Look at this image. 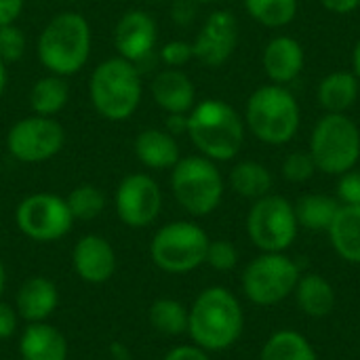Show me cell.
I'll return each mask as SVG.
<instances>
[{
    "mask_svg": "<svg viewBox=\"0 0 360 360\" xmlns=\"http://www.w3.org/2000/svg\"><path fill=\"white\" fill-rule=\"evenodd\" d=\"M205 264L217 272H230L238 266V249L234 247L232 240H226V238L211 240Z\"/></svg>",
    "mask_w": 360,
    "mask_h": 360,
    "instance_id": "34",
    "label": "cell"
},
{
    "mask_svg": "<svg viewBox=\"0 0 360 360\" xmlns=\"http://www.w3.org/2000/svg\"><path fill=\"white\" fill-rule=\"evenodd\" d=\"M238 44V21L230 11H213L196 40L192 42L194 59L207 68H221L236 51Z\"/></svg>",
    "mask_w": 360,
    "mask_h": 360,
    "instance_id": "15",
    "label": "cell"
},
{
    "mask_svg": "<svg viewBox=\"0 0 360 360\" xmlns=\"http://www.w3.org/2000/svg\"><path fill=\"white\" fill-rule=\"evenodd\" d=\"M165 129L175 137L181 133H188V114H167Z\"/></svg>",
    "mask_w": 360,
    "mask_h": 360,
    "instance_id": "42",
    "label": "cell"
},
{
    "mask_svg": "<svg viewBox=\"0 0 360 360\" xmlns=\"http://www.w3.org/2000/svg\"><path fill=\"white\" fill-rule=\"evenodd\" d=\"M302 272L285 253H262L243 272V293L255 306H276L289 300Z\"/></svg>",
    "mask_w": 360,
    "mask_h": 360,
    "instance_id": "9",
    "label": "cell"
},
{
    "mask_svg": "<svg viewBox=\"0 0 360 360\" xmlns=\"http://www.w3.org/2000/svg\"><path fill=\"white\" fill-rule=\"evenodd\" d=\"M200 156L226 162L238 156L245 143V118L221 99H202L188 112V133Z\"/></svg>",
    "mask_w": 360,
    "mask_h": 360,
    "instance_id": "3",
    "label": "cell"
},
{
    "mask_svg": "<svg viewBox=\"0 0 360 360\" xmlns=\"http://www.w3.org/2000/svg\"><path fill=\"white\" fill-rule=\"evenodd\" d=\"M316 173V165L310 156V152H291L287 154V158L283 160V177L289 184H306L312 179V175Z\"/></svg>",
    "mask_w": 360,
    "mask_h": 360,
    "instance_id": "33",
    "label": "cell"
},
{
    "mask_svg": "<svg viewBox=\"0 0 360 360\" xmlns=\"http://www.w3.org/2000/svg\"><path fill=\"white\" fill-rule=\"evenodd\" d=\"M321 4L335 15H348L359 8L360 0H321Z\"/></svg>",
    "mask_w": 360,
    "mask_h": 360,
    "instance_id": "41",
    "label": "cell"
},
{
    "mask_svg": "<svg viewBox=\"0 0 360 360\" xmlns=\"http://www.w3.org/2000/svg\"><path fill=\"white\" fill-rule=\"evenodd\" d=\"M15 224L23 236L36 243L61 240L72 232L74 217L68 202L59 194L36 192L25 198L15 209Z\"/></svg>",
    "mask_w": 360,
    "mask_h": 360,
    "instance_id": "11",
    "label": "cell"
},
{
    "mask_svg": "<svg viewBox=\"0 0 360 360\" xmlns=\"http://www.w3.org/2000/svg\"><path fill=\"white\" fill-rule=\"evenodd\" d=\"M4 287H6V268H4V262H2V257H0V300H2Z\"/></svg>",
    "mask_w": 360,
    "mask_h": 360,
    "instance_id": "46",
    "label": "cell"
},
{
    "mask_svg": "<svg viewBox=\"0 0 360 360\" xmlns=\"http://www.w3.org/2000/svg\"><path fill=\"white\" fill-rule=\"evenodd\" d=\"M171 17L177 25H188L196 17V0H175L171 6Z\"/></svg>",
    "mask_w": 360,
    "mask_h": 360,
    "instance_id": "39",
    "label": "cell"
},
{
    "mask_svg": "<svg viewBox=\"0 0 360 360\" xmlns=\"http://www.w3.org/2000/svg\"><path fill=\"white\" fill-rule=\"evenodd\" d=\"M338 200L340 205L360 207V171H348L340 175L338 181Z\"/></svg>",
    "mask_w": 360,
    "mask_h": 360,
    "instance_id": "36",
    "label": "cell"
},
{
    "mask_svg": "<svg viewBox=\"0 0 360 360\" xmlns=\"http://www.w3.org/2000/svg\"><path fill=\"white\" fill-rule=\"evenodd\" d=\"M152 99L167 114H188L196 105V86L186 72L165 68L152 78Z\"/></svg>",
    "mask_w": 360,
    "mask_h": 360,
    "instance_id": "17",
    "label": "cell"
},
{
    "mask_svg": "<svg viewBox=\"0 0 360 360\" xmlns=\"http://www.w3.org/2000/svg\"><path fill=\"white\" fill-rule=\"evenodd\" d=\"M293 205L278 194L257 198L247 215V234L262 253H285L297 238Z\"/></svg>",
    "mask_w": 360,
    "mask_h": 360,
    "instance_id": "10",
    "label": "cell"
},
{
    "mask_svg": "<svg viewBox=\"0 0 360 360\" xmlns=\"http://www.w3.org/2000/svg\"><path fill=\"white\" fill-rule=\"evenodd\" d=\"M249 17L266 27H285L297 15V0H245Z\"/></svg>",
    "mask_w": 360,
    "mask_h": 360,
    "instance_id": "30",
    "label": "cell"
},
{
    "mask_svg": "<svg viewBox=\"0 0 360 360\" xmlns=\"http://www.w3.org/2000/svg\"><path fill=\"white\" fill-rule=\"evenodd\" d=\"M25 0H0V25L15 23L23 13Z\"/></svg>",
    "mask_w": 360,
    "mask_h": 360,
    "instance_id": "40",
    "label": "cell"
},
{
    "mask_svg": "<svg viewBox=\"0 0 360 360\" xmlns=\"http://www.w3.org/2000/svg\"><path fill=\"white\" fill-rule=\"evenodd\" d=\"M306 63L304 46L291 38V36H276L272 38L264 53H262V65L266 76L272 80V84H289L293 82Z\"/></svg>",
    "mask_w": 360,
    "mask_h": 360,
    "instance_id": "18",
    "label": "cell"
},
{
    "mask_svg": "<svg viewBox=\"0 0 360 360\" xmlns=\"http://www.w3.org/2000/svg\"><path fill=\"white\" fill-rule=\"evenodd\" d=\"M21 360H68L70 346L65 335L51 323H27L19 335Z\"/></svg>",
    "mask_w": 360,
    "mask_h": 360,
    "instance_id": "21",
    "label": "cell"
},
{
    "mask_svg": "<svg viewBox=\"0 0 360 360\" xmlns=\"http://www.w3.org/2000/svg\"><path fill=\"white\" fill-rule=\"evenodd\" d=\"M259 360H319V354L306 335L293 329H281L266 340Z\"/></svg>",
    "mask_w": 360,
    "mask_h": 360,
    "instance_id": "27",
    "label": "cell"
},
{
    "mask_svg": "<svg viewBox=\"0 0 360 360\" xmlns=\"http://www.w3.org/2000/svg\"><path fill=\"white\" fill-rule=\"evenodd\" d=\"M118 219L135 230L152 226L162 211V192L158 181L148 173H129L114 192Z\"/></svg>",
    "mask_w": 360,
    "mask_h": 360,
    "instance_id": "13",
    "label": "cell"
},
{
    "mask_svg": "<svg viewBox=\"0 0 360 360\" xmlns=\"http://www.w3.org/2000/svg\"><path fill=\"white\" fill-rule=\"evenodd\" d=\"M110 359L112 360H135L133 359V354H131V350H129L124 344H120V342H114V344L110 346Z\"/></svg>",
    "mask_w": 360,
    "mask_h": 360,
    "instance_id": "43",
    "label": "cell"
},
{
    "mask_svg": "<svg viewBox=\"0 0 360 360\" xmlns=\"http://www.w3.org/2000/svg\"><path fill=\"white\" fill-rule=\"evenodd\" d=\"M6 84H8V70H6V63L0 59V99L6 91Z\"/></svg>",
    "mask_w": 360,
    "mask_h": 360,
    "instance_id": "44",
    "label": "cell"
},
{
    "mask_svg": "<svg viewBox=\"0 0 360 360\" xmlns=\"http://www.w3.org/2000/svg\"><path fill=\"white\" fill-rule=\"evenodd\" d=\"M302 124V110L295 95L283 84L255 89L245 108V127L268 146L289 143Z\"/></svg>",
    "mask_w": 360,
    "mask_h": 360,
    "instance_id": "5",
    "label": "cell"
},
{
    "mask_svg": "<svg viewBox=\"0 0 360 360\" xmlns=\"http://www.w3.org/2000/svg\"><path fill=\"white\" fill-rule=\"evenodd\" d=\"M162 360H211V352L198 348V346H175L171 348Z\"/></svg>",
    "mask_w": 360,
    "mask_h": 360,
    "instance_id": "38",
    "label": "cell"
},
{
    "mask_svg": "<svg viewBox=\"0 0 360 360\" xmlns=\"http://www.w3.org/2000/svg\"><path fill=\"white\" fill-rule=\"evenodd\" d=\"M27 38L17 23L0 25V59L4 63H15L25 55Z\"/></svg>",
    "mask_w": 360,
    "mask_h": 360,
    "instance_id": "32",
    "label": "cell"
},
{
    "mask_svg": "<svg viewBox=\"0 0 360 360\" xmlns=\"http://www.w3.org/2000/svg\"><path fill=\"white\" fill-rule=\"evenodd\" d=\"M89 97L101 118L110 122L129 120L139 110L143 97L139 68L120 55L101 61L89 78Z\"/></svg>",
    "mask_w": 360,
    "mask_h": 360,
    "instance_id": "4",
    "label": "cell"
},
{
    "mask_svg": "<svg viewBox=\"0 0 360 360\" xmlns=\"http://www.w3.org/2000/svg\"><path fill=\"white\" fill-rule=\"evenodd\" d=\"M74 221H93L105 209V194L93 184H80L65 196Z\"/></svg>",
    "mask_w": 360,
    "mask_h": 360,
    "instance_id": "31",
    "label": "cell"
},
{
    "mask_svg": "<svg viewBox=\"0 0 360 360\" xmlns=\"http://www.w3.org/2000/svg\"><path fill=\"white\" fill-rule=\"evenodd\" d=\"M59 306V289L46 276H30L15 295V310L25 323L49 321Z\"/></svg>",
    "mask_w": 360,
    "mask_h": 360,
    "instance_id": "19",
    "label": "cell"
},
{
    "mask_svg": "<svg viewBox=\"0 0 360 360\" xmlns=\"http://www.w3.org/2000/svg\"><path fill=\"white\" fill-rule=\"evenodd\" d=\"M360 80L354 72H331L319 84V103L327 114H346L359 99Z\"/></svg>",
    "mask_w": 360,
    "mask_h": 360,
    "instance_id": "24",
    "label": "cell"
},
{
    "mask_svg": "<svg viewBox=\"0 0 360 360\" xmlns=\"http://www.w3.org/2000/svg\"><path fill=\"white\" fill-rule=\"evenodd\" d=\"M245 331V312L238 297L226 287H209L188 308V335L207 352L230 350Z\"/></svg>",
    "mask_w": 360,
    "mask_h": 360,
    "instance_id": "1",
    "label": "cell"
},
{
    "mask_svg": "<svg viewBox=\"0 0 360 360\" xmlns=\"http://www.w3.org/2000/svg\"><path fill=\"white\" fill-rule=\"evenodd\" d=\"M196 2H217V0H196Z\"/></svg>",
    "mask_w": 360,
    "mask_h": 360,
    "instance_id": "47",
    "label": "cell"
},
{
    "mask_svg": "<svg viewBox=\"0 0 360 360\" xmlns=\"http://www.w3.org/2000/svg\"><path fill=\"white\" fill-rule=\"evenodd\" d=\"M112 40H114V49L118 51V55L133 61L141 72L143 65L156 53L158 23L148 11L131 8L114 25Z\"/></svg>",
    "mask_w": 360,
    "mask_h": 360,
    "instance_id": "14",
    "label": "cell"
},
{
    "mask_svg": "<svg viewBox=\"0 0 360 360\" xmlns=\"http://www.w3.org/2000/svg\"><path fill=\"white\" fill-rule=\"evenodd\" d=\"M209 234L196 221H171L156 230L150 243L154 266L167 274H188L205 264Z\"/></svg>",
    "mask_w": 360,
    "mask_h": 360,
    "instance_id": "7",
    "label": "cell"
},
{
    "mask_svg": "<svg viewBox=\"0 0 360 360\" xmlns=\"http://www.w3.org/2000/svg\"><path fill=\"white\" fill-rule=\"evenodd\" d=\"M93 49L91 23L76 11H61L46 21L38 36V61L49 74L70 78L78 74Z\"/></svg>",
    "mask_w": 360,
    "mask_h": 360,
    "instance_id": "2",
    "label": "cell"
},
{
    "mask_svg": "<svg viewBox=\"0 0 360 360\" xmlns=\"http://www.w3.org/2000/svg\"><path fill=\"white\" fill-rule=\"evenodd\" d=\"M333 251L348 264H360V207L340 205L327 230Z\"/></svg>",
    "mask_w": 360,
    "mask_h": 360,
    "instance_id": "23",
    "label": "cell"
},
{
    "mask_svg": "<svg viewBox=\"0 0 360 360\" xmlns=\"http://www.w3.org/2000/svg\"><path fill=\"white\" fill-rule=\"evenodd\" d=\"M148 321L160 335L177 338L188 333V308L173 297H158L148 310Z\"/></svg>",
    "mask_w": 360,
    "mask_h": 360,
    "instance_id": "29",
    "label": "cell"
},
{
    "mask_svg": "<svg viewBox=\"0 0 360 360\" xmlns=\"http://www.w3.org/2000/svg\"><path fill=\"white\" fill-rule=\"evenodd\" d=\"M65 146V129L51 116H25L6 133L8 154L25 165H38L55 158Z\"/></svg>",
    "mask_w": 360,
    "mask_h": 360,
    "instance_id": "12",
    "label": "cell"
},
{
    "mask_svg": "<svg viewBox=\"0 0 360 360\" xmlns=\"http://www.w3.org/2000/svg\"><path fill=\"white\" fill-rule=\"evenodd\" d=\"M17 325H19V314L15 306L0 300V342L11 340L17 333Z\"/></svg>",
    "mask_w": 360,
    "mask_h": 360,
    "instance_id": "37",
    "label": "cell"
},
{
    "mask_svg": "<svg viewBox=\"0 0 360 360\" xmlns=\"http://www.w3.org/2000/svg\"><path fill=\"white\" fill-rule=\"evenodd\" d=\"M230 188L249 200H257L272 190V173L266 165L257 160H240L230 171Z\"/></svg>",
    "mask_w": 360,
    "mask_h": 360,
    "instance_id": "26",
    "label": "cell"
},
{
    "mask_svg": "<svg viewBox=\"0 0 360 360\" xmlns=\"http://www.w3.org/2000/svg\"><path fill=\"white\" fill-rule=\"evenodd\" d=\"M352 68H354V74L359 76L360 80V40L356 42L354 51H352Z\"/></svg>",
    "mask_w": 360,
    "mask_h": 360,
    "instance_id": "45",
    "label": "cell"
},
{
    "mask_svg": "<svg viewBox=\"0 0 360 360\" xmlns=\"http://www.w3.org/2000/svg\"><path fill=\"white\" fill-rule=\"evenodd\" d=\"M192 59H194L192 42H186V40H171V42L162 44L158 51V61L165 68H177L179 70Z\"/></svg>",
    "mask_w": 360,
    "mask_h": 360,
    "instance_id": "35",
    "label": "cell"
},
{
    "mask_svg": "<svg viewBox=\"0 0 360 360\" xmlns=\"http://www.w3.org/2000/svg\"><path fill=\"white\" fill-rule=\"evenodd\" d=\"M133 152L137 160L152 171L173 169L181 158L177 137L171 135L167 129H156V127H148L139 131V135L133 141Z\"/></svg>",
    "mask_w": 360,
    "mask_h": 360,
    "instance_id": "20",
    "label": "cell"
},
{
    "mask_svg": "<svg viewBox=\"0 0 360 360\" xmlns=\"http://www.w3.org/2000/svg\"><path fill=\"white\" fill-rule=\"evenodd\" d=\"M65 2H74V0H65Z\"/></svg>",
    "mask_w": 360,
    "mask_h": 360,
    "instance_id": "49",
    "label": "cell"
},
{
    "mask_svg": "<svg viewBox=\"0 0 360 360\" xmlns=\"http://www.w3.org/2000/svg\"><path fill=\"white\" fill-rule=\"evenodd\" d=\"M72 266L82 283L103 285L116 274L118 257L108 238L99 234H84L72 249Z\"/></svg>",
    "mask_w": 360,
    "mask_h": 360,
    "instance_id": "16",
    "label": "cell"
},
{
    "mask_svg": "<svg viewBox=\"0 0 360 360\" xmlns=\"http://www.w3.org/2000/svg\"><path fill=\"white\" fill-rule=\"evenodd\" d=\"M300 310L310 319H325L335 308V289L333 285L316 272L302 274L293 291Z\"/></svg>",
    "mask_w": 360,
    "mask_h": 360,
    "instance_id": "22",
    "label": "cell"
},
{
    "mask_svg": "<svg viewBox=\"0 0 360 360\" xmlns=\"http://www.w3.org/2000/svg\"><path fill=\"white\" fill-rule=\"evenodd\" d=\"M148 2H158V0H148Z\"/></svg>",
    "mask_w": 360,
    "mask_h": 360,
    "instance_id": "48",
    "label": "cell"
},
{
    "mask_svg": "<svg viewBox=\"0 0 360 360\" xmlns=\"http://www.w3.org/2000/svg\"><path fill=\"white\" fill-rule=\"evenodd\" d=\"M70 99V86L63 76L46 74L38 78L30 91V108L38 116H51L55 118Z\"/></svg>",
    "mask_w": 360,
    "mask_h": 360,
    "instance_id": "25",
    "label": "cell"
},
{
    "mask_svg": "<svg viewBox=\"0 0 360 360\" xmlns=\"http://www.w3.org/2000/svg\"><path fill=\"white\" fill-rule=\"evenodd\" d=\"M310 156L316 171L344 175L360 160V131L346 114H325L310 137Z\"/></svg>",
    "mask_w": 360,
    "mask_h": 360,
    "instance_id": "8",
    "label": "cell"
},
{
    "mask_svg": "<svg viewBox=\"0 0 360 360\" xmlns=\"http://www.w3.org/2000/svg\"><path fill=\"white\" fill-rule=\"evenodd\" d=\"M224 177L217 165L205 156H186L171 169V192L177 205L192 217L211 215L224 198Z\"/></svg>",
    "mask_w": 360,
    "mask_h": 360,
    "instance_id": "6",
    "label": "cell"
},
{
    "mask_svg": "<svg viewBox=\"0 0 360 360\" xmlns=\"http://www.w3.org/2000/svg\"><path fill=\"white\" fill-rule=\"evenodd\" d=\"M293 209L300 228L312 232H327L338 215L340 200L327 194H306L293 205Z\"/></svg>",
    "mask_w": 360,
    "mask_h": 360,
    "instance_id": "28",
    "label": "cell"
}]
</instances>
